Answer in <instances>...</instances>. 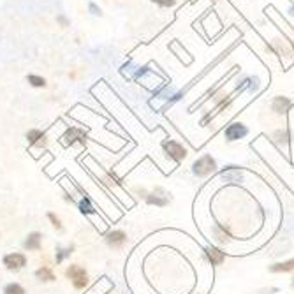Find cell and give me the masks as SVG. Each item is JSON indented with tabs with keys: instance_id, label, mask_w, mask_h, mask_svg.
Returning <instances> with one entry per match:
<instances>
[{
	"instance_id": "obj_12",
	"label": "cell",
	"mask_w": 294,
	"mask_h": 294,
	"mask_svg": "<svg viewBox=\"0 0 294 294\" xmlns=\"http://www.w3.org/2000/svg\"><path fill=\"white\" fill-rule=\"evenodd\" d=\"M27 139L30 141L32 144H41L44 143V139H46V134H44L43 131H37V129H32L27 132Z\"/></svg>"
},
{
	"instance_id": "obj_22",
	"label": "cell",
	"mask_w": 294,
	"mask_h": 294,
	"mask_svg": "<svg viewBox=\"0 0 294 294\" xmlns=\"http://www.w3.org/2000/svg\"><path fill=\"white\" fill-rule=\"evenodd\" d=\"M48 217H49V220H51L53 227H57V229H62V224H60L59 218L55 217V213H48Z\"/></svg>"
},
{
	"instance_id": "obj_5",
	"label": "cell",
	"mask_w": 294,
	"mask_h": 294,
	"mask_svg": "<svg viewBox=\"0 0 294 294\" xmlns=\"http://www.w3.org/2000/svg\"><path fill=\"white\" fill-rule=\"evenodd\" d=\"M27 264V258L23 254H9L4 258V266H7V270H22Z\"/></svg>"
},
{
	"instance_id": "obj_11",
	"label": "cell",
	"mask_w": 294,
	"mask_h": 294,
	"mask_svg": "<svg viewBox=\"0 0 294 294\" xmlns=\"http://www.w3.org/2000/svg\"><path fill=\"white\" fill-rule=\"evenodd\" d=\"M294 270V259H289L285 263H277L270 266V271L273 273H287V271H292Z\"/></svg>"
},
{
	"instance_id": "obj_1",
	"label": "cell",
	"mask_w": 294,
	"mask_h": 294,
	"mask_svg": "<svg viewBox=\"0 0 294 294\" xmlns=\"http://www.w3.org/2000/svg\"><path fill=\"white\" fill-rule=\"evenodd\" d=\"M215 168H217V164H215L213 157L212 155H203L201 159H197L196 162H194L192 171L196 173L197 176H208L215 171Z\"/></svg>"
},
{
	"instance_id": "obj_20",
	"label": "cell",
	"mask_w": 294,
	"mask_h": 294,
	"mask_svg": "<svg viewBox=\"0 0 294 294\" xmlns=\"http://www.w3.org/2000/svg\"><path fill=\"white\" fill-rule=\"evenodd\" d=\"M152 2L157 4V6H160V7H171L176 4V0H152Z\"/></svg>"
},
{
	"instance_id": "obj_19",
	"label": "cell",
	"mask_w": 294,
	"mask_h": 294,
	"mask_svg": "<svg viewBox=\"0 0 294 294\" xmlns=\"http://www.w3.org/2000/svg\"><path fill=\"white\" fill-rule=\"evenodd\" d=\"M72 254V247L69 248H59V252H57V263H62L67 255Z\"/></svg>"
},
{
	"instance_id": "obj_3",
	"label": "cell",
	"mask_w": 294,
	"mask_h": 294,
	"mask_svg": "<svg viewBox=\"0 0 294 294\" xmlns=\"http://www.w3.org/2000/svg\"><path fill=\"white\" fill-rule=\"evenodd\" d=\"M164 150L168 152V155L171 157V159H175L176 162H180V160H183L185 157H187V148H183V144H180L178 141H173V139H166L162 143Z\"/></svg>"
},
{
	"instance_id": "obj_14",
	"label": "cell",
	"mask_w": 294,
	"mask_h": 294,
	"mask_svg": "<svg viewBox=\"0 0 294 294\" xmlns=\"http://www.w3.org/2000/svg\"><path fill=\"white\" fill-rule=\"evenodd\" d=\"M27 81L30 83L32 86H35V88H44V86H46V80L41 76H35V74H28Z\"/></svg>"
},
{
	"instance_id": "obj_16",
	"label": "cell",
	"mask_w": 294,
	"mask_h": 294,
	"mask_svg": "<svg viewBox=\"0 0 294 294\" xmlns=\"http://www.w3.org/2000/svg\"><path fill=\"white\" fill-rule=\"evenodd\" d=\"M80 210H81V213H86V215L95 213L94 206L90 205V201L86 199V197H83V199H81V203H80Z\"/></svg>"
},
{
	"instance_id": "obj_13",
	"label": "cell",
	"mask_w": 294,
	"mask_h": 294,
	"mask_svg": "<svg viewBox=\"0 0 294 294\" xmlns=\"http://www.w3.org/2000/svg\"><path fill=\"white\" fill-rule=\"evenodd\" d=\"M35 277L41 280V282H53V280H55V275H53V271L49 270L48 266L39 268V270L35 271Z\"/></svg>"
},
{
	"instance_id": "obj_10",
	"label": "cell",
	"mask_w": 294,
	"mask_h": 294,
	"mask_svg": "<svg viewBox=\"0 0 294 294\" xmlns=\"http://www.w3.org/2000/svg\"><path fill=\"white\" fill-rule=\"evenodd\" d=\"M41 240H43V236H41L39 233L28 234V238L25 240V248H28V250H39V248H41Z\"/></svg>"
},
{
	"instance_id": "obj_9",
	"label": "cell",
	"mask_w": 294,
	"mask_h": 294,
	"mask_svg": "<svg viewBox=\"0 0 294 294\" xmlns=\"http://www.w3.org/2000/svg\"><path fill=\"white\" fill-rule=\"evenodd\" d=\"M289 107H291V101L287 97H275V101L271 104V109L279 115H285L289 111Z\"/></svg>"
},
{
	"instance_id": "obj_18",
	"label": "cell",
	"mask_w": 294,
	"mask_h": 294,
	"mask_svg": "<svg viewBox=\"0 0 294 294\" xmlns=\"http://www.w3.org/2000/svg\"><path fill=\"white\" fill-rule=\"evenodd\" d=\"M275 141L279 144H287L289 143V132L287 131H279L275 134Z\"/></svg>"
},
{
	"instance_id": "obj_24",
	"label": "cell",
	"mask_w": 294,
	"mask_h": 294,
	"mask_svg": "<svg viewBox=\"0 0 294 294\" xmlns=\"http://www.w3.org/2000/svg\"><path fill=\"white\" fill-rule=\"evenodd\" d=\"M292 287H294V279H292Z\"/></svg>"
},
{
	"instance_id": "obj_15",
	"label": "cell",
	"mask_w": 294,
	"mask_h": 294,
	"mask_svg": "<svg viewBox=\"0 0 294 294\" xmlns=\"http://www.w3.org/2000/svg\"><path fill=\"white\" fill-rule=\"evenodd\" d=\"M4 294H25V289L20 284H9L4 289Z\"/></svg>"
},
{
	"instance_id": "obj_17",
	"label": "cell",
	"mask_w": 294,
	"mask_h": 294,
	"mask_svg": "<svg viewBox=\"0 0 294 294\" xmlns=\"http://www.w3.org/2000/svg\"><path fill=\"white\" fill-rule=\"evenodd\" d=\"M146 201L150 203V205H157V206H166V205H168V199H166V197L160 199V197L155 196V194H150V196H146Z\"/></svg>"
},
{
	"instance_id": "obj_8",
	"label": "cell",
	"mask_w": 294,
	"mask_h": 294,
	"mask_svg": "<svg viewBox=\"0 0 294 294\" xmlns=\"http://www.w3.org/2000/svg\"><path fill=\"white\" fill-rule=\"evenodd\" d=\"M206 255H208V261L213 264V266H218V264H222L224 259H226V252L218 250V248H215V247H208V248H206Z\"/></svg>"
},
{
	"instance_id": "obj_2",
	"label": "cell",
	"mask_w": 294,
	"mask_h": 294,
	"mask_svg": "<svg viewBox=\"0 0 294 294\" xmlns=\"http://www.w3.org/2000/svg\"><path fill=\"white\" fill-rule=\"evenodd\" d=\"M65 275H67L69 279L72 280V285L76 289H83L86 284H88V275H86L85 268L78 266V264H72V266H69L67 271H65Z\"/></svg>"
},
{
	"instance_id": "obj_23",
	"label": "cell",
	"mask_w": 294,
	"mask_h": 294,
	"mask_svg": "<svg viewBox=\"0 0 294 294\" xmlns=\"http://www.w3.org/2000/svg\"><path fill=\"white\" fill-rule=\"evenodd\" d=\"M57 22H59L62 27H69V20L65 18L64 14H59V16H57Z\"/></svg>"
},
{
	"instance_id": "obj_4",
	"label": "cell",
	"mask_w": 294,
	"mask_h": 294,
	"mask_svg": "<svg viewBox=\"0 0 294 294\" xmlns=\"http://www.w3.org/2000/svg\"><path fill=\"white\" fill-rule=\"evenodd\" d=\"M247 132H248V129L243 125V123L234 122V123H231V125L227 127L226 132H224V136H226L227 141H238V139L245 138Z\"/></svg>"
},
{
	"instance_id": "obj_6",
	"label": "cell",
	"mask_w": 294,
	"mask_h": 294,
	"mask_svg": "<svg viewBox=\"0 0 294 294\" xmlns=\"http://www.w3.org/2000/svg\"><path fill=\"white\" fill-rule=\"evenodd\" d=\"M62 141H64V144H72L74 141L85 143V132H83L81 129L72 127V129H69L64 136H62Z\"/></svg>"
},
{
	"instance_id": "obj_7",
	"label": "cell",
	"mask_w": 294,
	"mask_h": 294,
	"mask_svg": "<svg viewBox=\"0 0 294 294\" xmlns=\"http://www.w3.org/2000/svg\"><path fill=\"white\" fill-rule=\"evenodd\" d=\"M125 240H127V236H125V233H122V231H111V233L106 234L107 245H111L115 248L122 247L123 243H125Z\"/></svg>"
},
{
	"instance_id": "obj_21",
	"label": "cell",
	"mask_w": 294,
	"mask_h": 294,
	"mask_svg": "<svg viewBox=\"0 0 294 294\" xmlns=\"http://www.w3.org/2000/svg\"><path fill=\"white\" fill-rule=\"evenodd\" d=\"M88 11L92 12L94 16H101V14H102L101 7H99L97 4H94V2H88Z\"/></svg>"
}]
</instances>
